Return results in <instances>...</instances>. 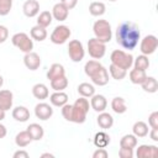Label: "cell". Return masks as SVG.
<instances>
[{
    "instance_id": "8fae6325",
    "label": "cell",
    "mask_w": 158,
    "mask_h": 158,
    "mask_svg": "<svg viewBox=\"0 0 158 158\" xmlns=\"http://www.w3.org/2000/svg\"><path fill=\"white\" fill-rule=\"evenodd\" d=\"M138 158H156L158 156V147L154 144H141L136 151Z\"/></svg>"
},
{
    "instance_id": "f907efd6",
    "label": "cell",
    "mask_w": 158,
    "mask_h": 158,
    "mask_svg": "<svg viewBox=\"0 0 158 158\" xmlns=\"http://www.w3.org/2000/svg\"><path fill=\"white\" fill-rule=\"evenodd\" d=\"M5 112H6V111H4V110L0 109V121H2V120L5 118Z\"/></svg>"
},
{
    "instance_id": "9a60e30c",
    "label": "cell",
    "mask_w": 158,
    "mask_h": 158,
    "mask_svg": "<svg viewBox=\"0 0 158 158\" xmlns=\"http://www.w3.org/2000/svg\"><path fill=\"white\" fill-rule=\"evenodd\" d=\"M91 81L95 84V85H99V86H104L109 83V72L105 67H101L99 69V72H96L93 77H90Z\"/></svg>"
},
{
    "instance_id": "2e32d148",
    "label": "cell",
    "mask_w": 158,
    "mask_h": 158,
    "mask_svg": "<svg viewBox=\"0 0 158 158\" xmlns=\"http://www.w3.org/2000/svg\"><path fill=\"white\" fill-rule=\"evenodd\" d=\"M12 101H14V95L10 90H0V109L4 111H7L12 107Z\"/></svg>"
},
{
    "instance_id": "30bf717a",
    "label": "cell",
    "mask_w": 158,
    "mask_h": 158,
    "mask_svg": "<svg viewBox=\"0 0 158 158\" xmlns=\"http://www.w3.org/2000/svg\"><path fill=\"white\" fill-rule=\"evenodd\" d=\"M35 115L37 118L42 120V121H47L48 118L52 117L53 115V109L49 104L46 102H38L35 106Z\"/></svg>"
},
{
    "instance_id": "8d00e7d4",
    "label": "cell",
    "mask_w": 158,
    "mask_h": 158,
    "mask_svg": "<svg viewBox=\"0 0 158 158\" xmlns=\"http://www.w3.org/2000/svg\"><path fill=\"white\" fill-rule=\"evenodd\" d=\"M109 72H110V75L116 80H122L127 74V70H125V69H122L115 64H110Z\"/></svg>"
},
{
    "instance_id": "9c48e42d",
    "label": "cell",
    "mask_w": 158,
    "mask_h": 158,
    "mask_svg": "<svg viewBox=\"0 0 158 158\" xmlns=\"http://www.w3.org/2000/svg\"><path fill=\"white\" fill-rule=\"evenodd\" d=\"M68 54L73 62H75V63L80 62L85 56L83 43L79 40H72L68 44Z\"/></svg>"
},
{
    "instance_id": "d6a6232c",
    "label": "cell",
    "mask_w": 158,
    "mask_h": 158,
    "mask_svg": "<svg viewBox=\"0 0 158 158\" xmlns=\"http://www.w3.org/2000/svg\"><path fill=\"white\" fill-rule=\"evenodd\" d=\"M51 86H52V89L54 91H63L68 86V79H67V77L63 75V77H59L57 79L51 80Z\"/></svg>"
},
{
    "instance_id": "7402d4cb",
    "label": "cell",
    "mask_w": 158,
    "mask_h": 158,
    "mask_svg": "<svg viewBox=\"0 0 158 158\" xmlns=\"http://www.w3.org/2000/svg\"><path fill=\"white\" fill-rule=\"evenodd\" d=\"M12 117L19 122H26L30 118V111L26 106H16L12 110Z\"/></svg>"
},
{
    "instance_id": "7a4b0ae2",
    "label": "cell",
    "mask_w": 158,
    "mask_h": 158,
    "mask_svg": "<svg viewBox=\"0 0 158 158\" xmlns=\"http://www.w3.org/2000/svg\"><path fill=\"white\" fill-rule=\"evenodd\" d=\"M90 104L89 100L84 96H80L72 105V121L74 123H84L86 120V115L89 112Z\"/></svg>"
},
{
    "instance_id": "d4e9b609",
    "label": "cell",
    "mask_w": 158,
    "mask_h": 158,
    "mask_svg": "<svg viewBox=\"0 0 158 158\" xmlns=\"http://www.w3.org/2000/svg\"><path fill=\"white\" fill-rule=\"evenodd\" d=\"M98 125H99L101 128L107 130V128L112 127V125H114V117H112L110 114L102 111V112H100L99 116H98Z\"/></svg>"
},
{
    "instance_id": "681fc988",
    "label": "cell",
    "mask_w": 158,
    "mask_h": 158,
    "mask_svg": "<svg viewBox=\"0 0 158 158\" xmlns=\"http://www.w3.org/2000/svg\"><path fill=\"white\" fill-rule=\"evenodd\" d=\"M41 157H42V158H46V157L54 158V154H52V153H43V154H41Z\"/></svg>"
},
{
    "instance_id": "ab89813d",
    "label": "cell",
    "mask_w": 158,
    "mask_h": 158,
    "mask_svg": "<svg viewBox=\"0 0 158 158\" xmlns=\"http://www.w3.org/2000/svg\"><path fill=\"white\" fill-rule=\"evenodd\" d=\"M62 115L67 121H72V105L68 102L62 106Z\"/></svg>"
},
{
    "instance_id": "277c9868",
    "label": "cell",
    "mask_w": 158,
    "mask_h": 158,
    "mask_svg": "<svg viewBox=\"0 0 158 158\" xmlns=\"http://www.w3.org/2000/svg\"><path fill=\"white\" fill-rule=\"evenodd\" d=\"M110 59H111V64H115L125 70L130 69L132 65H133V57L131 53H127L122 49H115L112 51L111 56H110Z\"/></svg>"
},
{
    "instance_id": "8992f818",
    "label": "cell",
    "mask_w": 158,
    "mask_h": 158,
    "mask_svg": "<svg viewBox=\"0 0 158 158\" xmlns=\"http://www.w3.org/2000/svg\"><path fill=\"white\" fill-rule=\"evenodd\" d=\"M72 35V31L65 25H58L54 27L53 32L51 33V42L54 44H63L65 43Z\"/></svg>"
},
{
    "instance_id": "7c38bea8",
    "label": "cell",
    "mask_w": 158,
    "mask_h": 158,
    "mask_svg": "<svg viewBox=\"0 0 158 158\" xmlns=\"http://www.w3.org/2000/svg\"><path fill=\"white\" fill-rule=\"evenodd\" d=\"M23 64L27 69L30 70H36L40 68L41 65V57L36 53V52H28V53H25V57H23Z\"/></svg>"
},
{
    "instance_id": "52a82bcc",
    "label": "cell",
    "mask_w": 158,
    "mask_h": 158,
    "mask_svg": "<svg viewBox=\"0 0 158 158\" xmlns=\"http://www.w3.org/2000/svg\"><path fill=\"white\" fill-rule=\"evenodd\" d=\"M88 52L89 56L94 59H101L106 52V43L99 41L98 38H90L88 41Z\"/></svg>"
},
{
    "instance_id": "7dc6e473",
    "label": "cell",
    "mask_w": 158,
    "mask_h": 158,
    "mask_svg": "<svg viewBox=\"0 0 158 158\" xmlns=\"http://www.w3.org/2000/svg\"><path fill=\"white\" fill-rule=\"evenodd\" d=\"M14 158H28V153L23 149H20L14 153Z\"/></svg>"
},
{
    "instance_id": "603a6c76",
    "label": "cell",
    "mask_w": 158,
    "mask_h": 158,
    "mask_svg": "<svg viewBox=\"0 0 158 158\" xmlns=\"http://www.w3.org/2000/svg\"><path fill=\"white\" fill-rule=\"evenodd\" d=\"M31 142H32V138H31L30 133L27 132V130L20 131V132L16 135V137H15V143H16V146L20 147V148L27 147Z\"/></svg>"
},
{
    "instance_id": "cb8c5ba5",
    "label": "cell",
    "mask_w": 158,
    "mask_h": 158,
    "mask_svg": "<svg viewBox=\"0 0 158 158\" xmlns=\"http://www.w3.org/2000/svg\"><path fill=\"white\" fill-rule=\"evenodd\" d=\"M30 35H31V38L35 40V41H38V42H42L47 38V30L40 25H36L31 28L30 31Z\"/></svg>"
},
{
    "instance_id": "816d5d0a",
    "label": "cell",
    "mask_w": 158,
    "mask_h": 158,
    "mask_svg": "<svg viewBox=\"0 0 158 158\" xmlns=\"http://www.w3.org/2000/svg\"><path fill=\"white\" fill-rule=\"evenodd\" d=\"M2 84H4V78H2V75H0V88L2 86Z\"/></svg>"
},
{
    "instance_id": "e575fe53",
    "label": "cell",
    "mask_w": 158,
    "mask_h": 158,
    "mask_svg": "<svg viewBox=\"0 0 158 158\" xmlns=\"http://www.w3.org/2000/svg\"><path fill=\"white\" fill-rule=\"evenodd\" d=\"M52 21H53V16H52V12L49 11H42L37 17V25L44 28H47L52 23Z\"/></svg>"
},
{
    "instance_id": "f546056e",
    "label": "cell",
    "mask_w": 158,
    "mask_h": 158,
    "mask_svg": "<svg viewBox=\"0 0 158 158\" xmlns=\"http://www.w3.org/2000/svg\"><path fill=\"white\" fill-rule=\"evenodd\" d=\"M132 132L136 137H146L148 135V125L143 121H137L132 126Z\"/></svg>"
},
{
    "instance_id": "44dd1931",
    "label": "cell",
    "mask_w": 158,
    "mask_h": 158,
    "mask_svg": "<svg viewBox=\"0 0 158 158\" xmlns=\"http://www.w3.org/2000/svg\"><path fill=\"white\" fill-rule=\"evenodd\" d=\"M32 95L38 100H44L49 96V91H48V88L44 84L37 83L32 86Z\"/></svg>"
},
{
    "instance_id": "74e56055",
    "label": "cell",
    "mask_w": 158,
    "mask_h": 158,
    "mask_svg": "<svg viewBox=\"0 0 158 158\" xmlns=\"http://www.w3.org/2000/svg\"><path fill=\"white\" fill-rule=\"evenodd\" d=\"M136 146H137V137L135 135H125L120 139V147L135 148Z\"/></svg>"
},
{
    "instance_id": "d590c367",
    "label": "cell",
    "mask_w": 158,
    "mask_h": 158,
    "mask_svg": "<svg viewBox=\"0 0 158 158\" xmlns=\"http://www.w3.org/2000/svg\"><path fill=\"white\" fill-rule=\"evenodd\" d=\"M133 65H135L136 69H139V70H147L148 67H149V59H148V56H144V54L138 56L136 59H133Z\"/></svg>"
},
{
    "instance_id": "f6af8a7d",
    "label": "cell",
    "mask_w": 158,
    "mask_h": 158,
    "mask_svg": "<svg viewBox=\"0 0 158 158\" xmlns=\"http://www.w3.org/2000/svg\"><path fill=\"white\" fill-rule=\"evenodd\" d=\"M60 4H63L68 10H72L77 6L78 0H60Z\"/></svg>"
},
{
    "instance_id": "c3c4849f",
    "label": "cell",
    "mask_w": 158,
    "mask_h": 158,
    "mask_svg": "<svg viewBox=\"0 0 158 158\" xmlns=\"http://www.w3.org/2000/svg\"><path fill=\"white\" fill-rule=\"evenodd\" d=\"M6 133H7L6 127H5L2 123H0V138H4V137L6 136Z\"/></svg>"
},
{
    "instance_id": "60d3db41",
    "label": "cell",
    "mask_w": 158,
    "mask_h": 158,
    "mask_svg": "<svg viewBox=\"0 0 158 158\" xmlns=\"http://www.w3.org/2000/svg\"><path fill=\"white\" fill-rule=\"evenodd\" d=\"M118 156H120L121 158H132V157H133V148L120 147V149H118Z\"/></svg>"
},
{
    "instance_id": "ba28073f",
    "label": "cell",
    "mask_w": 158,
    "mask_h": 158,
    "mask_svg": "<svg viewBox=\"0 0 158 158\" xmlns=\"http://www.w3.org/2000/svg\"><path fill=\"white\" fill-rule=\"evenodd\" d=\"M158 47V38L154 35H147L141 40L139 43V51L144 56L153 54Z\"/></svg>"
},
{
    "instance_id": "4fadbf2b",
    "label": "cell",
    "mask_w": 158,
    "mask_h": 158,
    "mask_svg": "<svg viewBox=\"0 0 158 158\" xmlns=\"http://www.w3.org/2000/svg\"><path fill=\"white\" fill-rule=\"evenodd\" d=\"M107 106V100L104 95L101 94H94L90 99V107L93 110H95L96 112H102L105 111Z\"/></svg>"
},
{
    "instance_id": "ac0fdd59",
    "label": "cell",
    "mask_w": 158,
    "mask_h": 158,
    "mask_svg": "<svg viewBox=\"0 0 158 158\" xmlns=\"http://www.w3.org/2000/svg\"><path fill=\"white\" fill-rule=\"evenodd\" d=\"M63 75H65V69H64V67H63L62 64H59V63H53V64L49 67L48 72H47V79H48L49 81L53 80V79H57V78H59V77H63Z\"/></svg>"
},
{
    "instance_id": "83f0119b",
    "label": "cell",
    "mask_w": 158,
    "mask_h": 158,
    "mask_svg": "<svg viewBox=\"0 0 158 158\" xmlns=\"http://www.w3.org/2000/svg\"><path fill=\"white\" fill-rule=\"evenodd\" d=\"M111 109L116 114H125L127 111V106H126V101L121 96H116L112 99L111 101Z\"/></svg>"
},
{
    "instance_id": "bcb514c9",
    "label": "cell",
    "mask_w": 158,
    "mask_h": 158,
    "mask_svg": "<svg viewBox=\"0 0 158 158\" xmlns=\"http://www.w3.org/2000/svg\"><path fill=\"white\" fill-rule=\"evenodd\" d=\"M149 137L152 141L158 142V127H152V131L149 132Z\"/></svg>"
},
{
    "instance_id": "d6986e66",
    "label": "cell",
    "mask_w": 158,
    "mask_h": 158,
    "mask_svg": "<svg viewBox=\"0 0 158 158\" xmlns=\"http://www.w3.org/2000/svg\"><path fill=\"white\" fill-rule=\"evenodd\" d=\"M49 101L56 107H62L68 102V95L64 91H56L49 96Z\"/></svg>"
},
{
    "instance_id": "ffe728a7",
    "label": "cell",
    "mask_w": 158,
    "mask_h": 158,
    "mask_svg": "<svg viewBox=\"0 0 158 158\" xmlns=\"http://www.w3.org/2000/svg\"><path fill=\"white\" fill-rule=\"evenodd\" d=\"M27 132L30 133L32 141H40L44 136V130L41 125L38 123H30L27 126Z\"/></svg>"
},
{
    "instance_id": "f1b7e54d",
    "label": "cell",
    "mask_w": 158,
    "mask_h": 158,
    "mask_svg": "<svg viewBox=\"0 0 158 158\" xmlns=\"http://www.w3.org/2000/svg\"><path fill=\"white\" fill-rule=\"evenodd\" d=\"M105 11H106V6L101 1H93L89 5V12L91 16H95V17L102 16L105 14Z\"/></svg>"
},
{
    "instance_id": "7bdbcfd3",
    "label": "cell",
    "mask_w": 158,
    "mask_h": 158,
    "mask_svg": "<svg viewBox=\"0 0 158 158\" xmlns=\"http://www.w3.org/2000/svg\"><path fill=\"white\" fill-rule=\"evenodd\" d=\"M9 37V30L6 26L0 25V43H4Z\"/></svg>"
},
{
    "instance_id": "f35d334b",
    "label": "cell",
    "mask_w": 158,
    "mask_h": 158,
    "mask_svg": "<svg viewBox=\"0 0 158 158\" xmlns=\"http://www.w3.org/2000/svg\"><path fill=\"white\" fill-rule=\"evenodd\" d=\"M12 0H0V16H6L11 11Z\"/></svg>"
},
{
    "instance_id": "5bb4252c",
    "label": "cell",
    "mask_w": 158,
    "mask_h": 158,
    "mask_svg": "<svg viewBox=\"0 0 158 158\" xmlns=\"http://www.w3.org/2000/svg\"><path fill=\"white\" fill-rule=\"evenodd\" d=\"M22 11L27 17H35L40 12V2L37 0H26L22 5Z\"/></svg>"
},
{
    "instance_id": "4316f807",
    "label": "cell",
    "mask_w": 158,
    "mask_h": 158,
    "mask_svg": "<svg viewBox=\"0 0 158 158\" xmlns=\"http://www.w3.org/2000/svg\"><path fill=\"white\" fill-rule=\"evenodd\" d=\"M141 86L144 91L153 94V93H157V90H158V81L154 77H146V79L141 84Z\"/></svg>"
},
{
    "instance_id": "ee69618b",
    "label": "cell",
    "mask_w": 158,
    "mask_h": 158,
    "mask_svg": "<svg viewBox=\"0 0 158 158\" xmlns=\"http://www.w3.org/2000/svg\"><path fill=\"white\" fill-rule=\"evenodd\" d=\"M109 153L105 148H98L94 153H93V158H107Z\"/></svg>"
},
{
    "instance_id": "3957f363",
    "label": "cell",
    "mask_w": 158,
    "mask_h": 158,
    "mask_svg": "<svg viewBox=\"0 0 158 158\" xmlns=\"http://www.w3.org/2000/svg\"><path fill=\"white\" fill-rule=\"evenodd\" d=\"M93 32L95 35V38H98L104 43H107L111 41V37H112L111 25L106 20H96L93 25Z\"/></svg>"
},
{
    "instance_id": "6da1fadb",
    "label": "cell",
    "mask_w": 158,
    "mask_h": 158,
    "mask_svg": "<svg viewBox=\"0 0 158 158\" xmlns=\"http://www.w3.org/2000/svg\"><path fill=\"white\" fill-rule=\"evenodd\" d=\"M116 42L125 49L132 51L136 48L141 40V32L139 27L131 21L121 22L116 28Z\"/></svg>"
},
{
    "instance_id": "1f68e13d",
    "label": "cell",
    "mask_w": 158,
    "mask_h": 158,
    "mask_svg": "<svg viewBox=\"0 0 158 158\" xmlns=\"http://www.w3.org/2000/svg\"><path fill=\"white\" fill-rule=\"evenodd\" d=\"M78 93L80 96H84V98H91L94 94H95V88L93 84H89V83H81L78 85Z\"/></svg>"
},
{
    "instance_id": "4dcf8cb0",
    "label": "cell",
    "mask_w": 158,
    "mask_h": 158,
    "mask_svg": "<svg viewBox=\"0 0 158 158\" xmlns=\"http://www.w3.org/2000/svg\"><path fill=\"white\" fill-rule=\"evenodd\" d=\"M147 74H146V70H139V69H136L133 68L131 72H130V80L132 84H142L143 80L146 79Z\"/></svg>"
},
{
    "instance_id": "f5cc1de1",
    "label": "cell",
    "mask_w": 158,
    "mask_h": 158,
    "mask_svg": "<svg viewBox=\"0 0 158 158\" xmlns=\"http://www.w3.org/2000/svg\"><path fill=\"white\" fill-rule=\"evenodd\" d=\"M109 1H116V0H109Z\"/></svg>"
},
{
    "instance_id": "5b68a950",
    "label": "cell",
    "mask_w": 158,
    "mask_h": 158,
    "mask_svg": "<svg viewBox=\"0 0 158 158\" xmlns=\"http://www.w3.org/2000/svg\"><path fill=\"white\" fill-rule=\"evenodd\" d=\"M12 44L23 53H28L33 49V41L25 32H17L11 37Z\"/></svg>"
},
{
    "instance_id": "836d02e7",
    "label": "cell",
    "mask_w": 158,
    "mask_h": 158,
    "mask_svg": "<svg viewBox=\"0 0 158 158\" xmlns=\"http://www.w3.org/2000/svg\"><path fill=\"white\" fill-rule=\"evenodd\" d=\"M110 143V137L105 132H98L94 137V144L98 148H105Z\"/></svg>"
},
{
    "instance_id": "484cf974",
    "label": "cell",
    "mask_w": 158,
    "mask_h": 158,
    "mask_svg": "<svg viewBox=\"0 0 158 158\" xmlns=\"http://www.w3.org/2000/svg\"><path fill=\"white\" fill-rule=\"evenodd\" d=\"M102 67V64L98 60V59H90V60H88L86 63H85V65H84V72H85V74L90 78V77H93L96 72H99V69Z\"/></svg>"
},
{
    "instance_id": "b9f144b4",
    "label": "cell",
    "mask_w": 158,
    "mask_h": 158,
    "mask_svg": "<svg viewBox=\"0 0 158 158\" xmlns=\"http://www.w3.org/2000/svg\"><path fill=\"white\" fill-rule=\"evenodd\" d=\"M148 125L151 127H158V111H153L148 116Z\"/></svg>"
},
{
    "instance_id": "e0dca14e",
    "label": "cell",
    "mask_w": 158,
    "mask_h": 158,
    "mask_svg": "<svg viewBox=\"0 0 158 158\" xmlns=\"http://www.w3.org/2000/svg\"><path fill=\"white\" fill-rule=\"evenodd\" d=\"M69 10L60 2H57L52 9V16L57 21H65L68 19Z\"/></svg>"
}]
</instances>
